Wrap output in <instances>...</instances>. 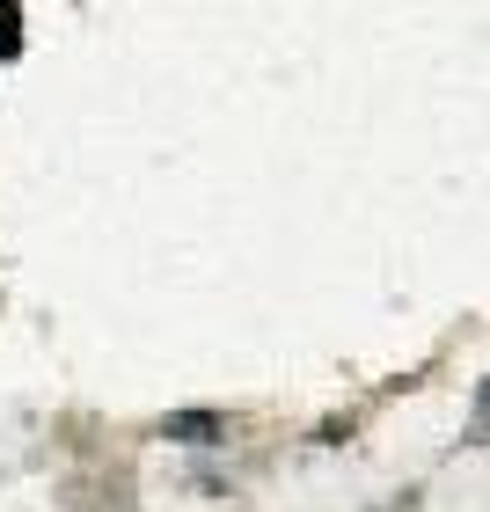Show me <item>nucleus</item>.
Returning a JSON list of instances; mask_svg holds the SVG:
<instances>
[{
    "label": "nucleus",
    "instance_id": "obj_1",
    "mask_svg": "<svg viewBox=\"0 0 490 512\" xmlns=\"http://www.w3.org/2000/svg\"><path fill=\"white\" fill-rule=\"evenodd\" d=\"M15 44H22V8L0 0V59H15Z\"/></svg>",
    "mask_w": 490,
    "mask_h": 512
},
{
    "label": "nucleus",
    "instance_id": "obj_2",
    "mask_svg": "<svg viewBox=\"0 0 490 512\" xmlns=\"http://www.w3.org/2000/svg\"><path fill=\"white\" fill-rule=\"evenodd\" d=\"M169 432H176V439H205V432H220V425H213V417H176Z\"/></svg>",
    "mask_w": 490,
    "mask_h": 512
}]
</instances>
